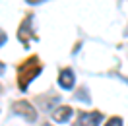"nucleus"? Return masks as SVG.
Listing matches in <instances>:
<instances>
[{
  "label": "nucleus",
  "mask_w": 128,
  "mask_h": 126,
  "mask_svg": "<svg viewBox=\"0 0 128 126\" xmlns=\"http://www.w3.org/2000/svg\"><path fill=\"white\" fill-rule=\"evenodd\" d=\"M29 4H39V2H43V0H27Z\"/></svg>",
  "instance_id": "9"
},
{
  "label": "nucleus",
  "mask_w": 128,
  "mask_h": 126,
  "mask_svg": "<svg viewBox=\"0 0 128 126\" xmlns=\"http://www.w3.org/2000/svg\"><path fill=\"white\" fill-rule=\"evenodd\" d=\"M0 91H2V86H0Z\"/></svg>",
  "instance_id": "12"
},
{
  "label": "nucleus",
  "mask_w": 128,
  "mask_h": 126,
  "mask_svg": "<svg viewBox=\"0 0 128 126\" xmlns=\"http://www.w3.org/2000/svg\"><path fill=\"white\" fill-rule=\"evenodd\" d=\"M14 112H16V114H22V116H24L25 120H29V122L37 120V110L33 109V105L29 101H16L14 103Z\"/></svg>",
  "instance_id": "3"
},
{
  "label": "nucleus",
  "mask_w": 128,
  "mask_h": 126,
  "mask_svg": "<svg viewBox=\"0 0 128 126\" xmlns=\"http://www.w3.org/2000/svg\"><path fill=\"white\" fill-rule=\"evenodd\" d=\"M101 120H103L101 110H80L74 126H99Z\"/></svg>",
  "instance_id": "2"
},
{
  "label": "nucleus",
  "mask_w": 128,
  "mask_h": 126,
  "mask_svg": "<svg viewBox=\"0 0 128 126\" xmlns=\"http://www.w3.org/2000/svg\"><path fill=\"white\" fill-rule=\"evenodd\" d=\"M2 72H4V64L0 62V74H2Z\"/></svg>",
  "instance_id": "10"
},
{
  "label": "nucleus",
  "mask_w": 128,
  "mask_h": 126,
  "mask_svg": "<svg viewBox=\"0 0 128 126\" xmlns=\"http://www.w3.org/2000/svg\"><path fill=\"white\" fill-rule=\"evenodd\" d=\"M43 126H50V124H43Z\"/></svg>",
  "instance_id": "11"
},
{
  "label": "nucleus",
  "mask_w": 128,
  "mask_h": 126,
  "mask_svg": "<svg viewBox=\"0 0 128 126\" xmlns=\"http://www.w3.org/2000/svg\"><path fill=\"white\" fill-rule=\"evenodd\" d=\"M70 116H72V107H68V105L56 107L52 110V118H54L56 122H66V120H70Z\"/></svg>",
  "instance_id": "6"
},
{
  "label": "nucleus",
  "mask_w": 128,
  "mask_h": 126,
  "mask_svg": "<svg viewBox=\"0 0 128 126\" xmlns=\"http://www.w3.org/2000/svg\"><path fill=\"white\" fill-rule=\"evenodd\" d=\"M58 86L62 87V89H72L74 87V72L70 68H64L58 74Z\"/></svg>",
  "instance_id": "5"
},
{
  "label": "nucleus",
  "mask_w": 128,
  "mask_h": 126,
  "mask_svg": "<svg viewBox=\"0 0 128 126\" xmlns=\"http://www.w3.org/2000/svg\"><path fill=\"white\" fill-rule=\"evenodd\" d=\"M4 43H6V33H4V31H0V47H2Z\"/></svg>",
  "instance_id": "8"
},
{
  "label": "nucleus",
  "mask_w": 128,
  "mask_h": 126,
  "mask_svg": "<svg viewBox=\"0 0 128 126\" xmlns=\"http://www.w3.org/2000/svg\"><path fill=\"white\" fill-rule=\"evenodd\" d=\"M33 35L31 31V16H25L22 25L18 27V39L22 41V45L24 47H29V37Z\"/></svg>",
  "instance_id": "4"
},
{
  "label": "nucleus",
  "mask_w": 128,
  "mask_h": 126,
  "mask_svg": "<svg viewBox=\"0 0 128 126\" xmlns=\"http://www.w3.org/2000/svg\"><path fill=\"white\" fill-rule=\"evenodd\" d=\"M41 70H43V64H41L39 56L33 54V56H29L27 60H24V62L18 66V87H20L22 91H25L27 86L41 74Z\"/></svg>",
  "instance_id": "1"
},
{
  "label": "nucleus",
  "mask_w": 128,
  "mask_h": 126,
  "mask_svg": "<svg viewBox=\"0 0 128 126\" xmlns=\"http://www.w3.org/2000/svg\"><path fill=\"white\" fill-rule=\"evenodd\" d=\"M105 126H122V118L120 116H111L109 120H107Z\"/></svg>",
  "instance_id": "7"
}]
</instances>
